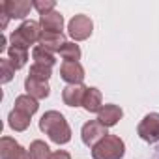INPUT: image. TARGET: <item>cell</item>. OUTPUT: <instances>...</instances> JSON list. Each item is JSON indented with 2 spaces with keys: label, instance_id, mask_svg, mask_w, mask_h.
<instances>
[{
  "label": "cell",
  "instance_id": "1",
  "mask_svg": "<svg viewBox=\"0 0 159 159\" xmlns=\"http://www.w3.org/2000/svg\"><path fill=\"white\" fill-rule=\"evenodd\" d=\"M39 129L45 135H49V139L56 144H67L71 140V129L58 111L45 112L39 120Z\"/></svg>",
  "mask_w": 159,
  "mask_h": 159
},
{
  "label": "cell",
  "instance_id": "2",
  "mask_svg": "<svg viewBox=\"0 0 159 159\" xmlns=\"http://www.w3.org/2000/svg\"><path fill=\"white\" fill-rule=\"evenodd\" d=\"M125 153V144L118 135H107L92 148L94 159H122Z\"/></svg>",
  "mask_w": 159,
  "mask_h": 159
},
{
  "label": "cell",
  "instance_id": "3",
  "mask_svg": "<svg viewBox=\"0 0 159 159\" xmlns=\"http://www.w3.org/2000/svg\"><path fill=\"white\" fill-rule=\"evenodd\" d=\"M39 36H41V25L36 23V21H25L17 30H13V34H11V45L28 51L30 45H34L36 41H39Z\"/></svg>",
  "mask_w": 159,
  "mask_h": 159
},
{
  "label": "cell",
  "instance_id": "4",
  "mask_svg": "<svg viewBox=\"0 0 159 159\" xmlns=\"http://www.w3.org/2000/svg\"><path fill=\"white\" fill-rule=\"evenodd\" d=\"M137 135L150 144L159 142V112L146 114L137 127Z\"/></svg>",
  "mask_w": 159,
  "mask_h": 159
},
{
  "label": "cell",
  "instance_id": "5",
  "mask_svg": "<svg viewBox=\"0 0 159 159\" xmlns=\"http://www.w3.org/2000/svg\"><path fill=\"white\" fill-rule=\"evenodd\" d=\"M92 30H94V23L88 15H75L67 25V32L75 41H83L90 38Z\"/></svg>",
  "mask_w": 159,
  "mask_h": 159
},
{
  "label": "cell",
  "instance_id": "6",
  "mask_svg": "<svg viewBox=\"0 0 159 159\" xmlns=\"http://www.w3.org/2000/svg\"><path fill=\"white\" fill-rule=\"evenodd\" d=\"M107 135H111L109 131H107V127L103 125V124H99L98 120H90V122H86L84 125H83V129H81V137H83V142L86 144V146H90V148H94L99 140H103Z\"/></svg>",
  "mask_w": 159,
  "mask_h": 159
},
{
  "label": "cell",
  "instance_id": "7",
  "mask_svg": "<svg viewBox=\"0 0 159 159\" xmlns=\"http://www.w3.org/2000/svg\"><path fill=\"white\" fill-rule=\"evenodd\" d=\"M0 157L2 159H32L28 150H25L19 142L10 137L0 139Z\"/></svg>",
  "mask_w": 159,
  "mask_h": 159
},
{
  "label": "cell",
  "instance_id": "8",
  "mask_svg": "<svg viewBox=\"0 0 159 159\" xmlns=\"http://www.w3.org/2000/svg\"><path fill=\"white\" fill-rule=\"evenodd\" d=\"M30 8H34V6L28 0H6V2L0 4V11L6 13L11 19H25L28 15Z\"/></svg>",
  "mask_w": 159,
  "mask_h": 159
},
{
  "label": "cell",
  "instance_id": "9",
  "mask_svg": "<svg viewBox=\"0 0 159 159\" xmlns=\"http://www.w3.org/2000/svg\"><path fill=\"white\" fill-rule=\"evenodd\" d=\"M60 77L69 84H83L84 67L81 66V62H64L60 66Z\"/></svg>",
  "mask_w": 159,
  "mask_h": 159
},
{
  "label": "cell",
  "instance_id": "10",
  "mask_svg": "<svg viewBox=\"0 0 159 159\" xmlns=\"http://www.w3.org/2000/svg\"><path fill=\"white\" fill-rule=\"evenodd\" d=\"M86 90L88 88L84 84H67L62 90V99L67 107H79V105H83Z\"/></svg>",
  "mask_w": 159,
  "mask_h": 159
},
{
  "label": "cell",
  "instance_id": "11",
  "mask_svg": "<svg viewBox=\"0 0 159 159\" xmlns=\"http://www.w3.org/2000/svg\"><path fill=\"white\" fill-rule=\"evenodd\" d=\"M39 25H41V30H43V32L62 34L64 17H62V13H58V11H49V13H43V15L39 17Z\"/></svg>",
  "mask_w": 159,
  "mask_h": 159
},
{
  "label": "cell",
  "instance_id": "12",
  "mask_svg": "<svg viewBox=\"0 0 159 159\" xmlns=\"http://www.w3.org/2000/svg\"><path fill=\"white\" fill-rule=\"evenodd\" d=\"M122 116H124V112L118 105H103V109L98 114V122L103 124L105 127H112L122 120Z\"/></svg>",
  "mask_w": 159,
  "mask_h": 159
},
{
  "label": "cell",
  "instance_id": "13",
  "mask_svg": "<svg viewBox=\"0 0 159 159\" xmlns=\"http://www.w3.org/2000/svg\"><path fill=\"white\" fill-rule=\"evenodd\" d=\"M25 90L28 96H32L34 99H45L49 98L51 94V88L45 81H36V79L32 77H26V81H25Z\"/></svg>",
  "mask_w": 159,
  "mask_h": 159
},
{
  "label": "cell",
  "instance_id": "14",
  "mask_svg": "<svg viewBox=\"0 0 159 159\" xmlns=\"http://www.w3.org/2000/svg\"><path fill=\"white\" fill-rule=\"evenodd\" d=\"M67 41H66V38H64V34H54V32H43L41 30V36H39V45L41 47H45L47 51H58L60 52V49L66 45Z\"/></svg>",
  "mask_w": 159,
  "mask_h": 159
},
{
  "label": "cell",
  "instance_id": "15",
  "mask_svg": "<svg viewBox=\"0 0 159 159\" xmlns=\"http://www.w3.org/2000/svg\"><path fill=\"white\" fill-rule=\"evenodd\" d=\"M83 107L88 111V112H98L103 109V98H101V92L98 88H88L86 94H84V99H83Z\"/></svg>",
  "mask_w": 159,
  "mask_h": 159
},
{
  "label": "cell",
  "instance_id": "16",
  "mask_svg": "<svg viewBox=\"0 0 159 159\" xmlns=\"http://www.w3.org/2000/svg\"><path fill=\"white\" fill-rule=\"evenodd\" d=\"M38 107H39V105H38V99H34V98H32V96H28V94L19 96V98L15 99V111L23 112V114H26V116L36 114Z\"/></svg>",
  "mask_w": 159,
  "mask_h": 159
},
{
  "label": "cell",
  "instance_id": "17",
  "mask_svg": "<svg viewBox=\"0 0 159 159\" xmlns=\"http://www.w3.org/2000/svg\"><path fill=\"white\" fill-rule=\"evenodd\" d=\"M30 118L32 116H26V114H23V112H19V111H11L10 112V116H8V124H10V127L11 129H15V131H25L28 125H30Z\"/></svg>",
  "mask_w": 159,
  "mask_h": 159
},
{
  "label": "cell",
  "instance_id": "18",
  "mask_svg": "<svg viewBox=\"0 0 159 159\" xmlns=\"http://www.w3.org/2000/svg\"><path fill=\"white\" fill-rule=\"evenodd\" d=\"M8 54H10V62H11V66L15 67V69H21V67H25V64H26V60H28V51L26 49H21V47H10L8 49Z\"/></svg>",
  "mask_w": 159,
  "mask_h": 159
},
{
  "label": "cell",
  "instance_id": "19",
  "mask_svg": "<svg viewBox=\"0 0 159 159\" xmlns=\"http://www.w3.org/2000/svg\"><path fill=\"white\" fill-rule=\"evenodd\" d=\"M32 58L36 60L34 64H41V66H49V67H52L54 66V54L51 52V51H47L45 47H41V45H38V47H34V51H32Z\"/></svg>",
  "mask_w": 159,
  "mask_h": 159
},
{
  "label": "cell",
  "instance_id": "20",
  "mask_svg": "<svg viewBox=\"0 0 159 159\" xmlns=\"http://www.w3.org/2000/svg\"><path fill=\"white\" fill-rule=\"evenodd\" d=\"M28 153L32 159H51V148L43 142V140H34L28 148Z\"/></svg>",
  "mask_w": 159,
  "mask_h": 159
},
{
  "label": "cell",
  "instance_id": "21",
  "mask_svg": "<svg viewBox=\"0 0 159 159\" xmlns=\"http://www.w3.org/2000/svg\"><path fill=\"white\" fill-rule=\"evenodd\" d=\"M60 56L64 58V62H79V58H81V49H79V45L67 41L60 49Z\"/></svg>",
  "mask_w": 159,
  "mask_h": 159
},
{
  "label": "cell",
  "instance_id": "22",
  "mask_svg": "<svg viewBox=\"0 0 159 159\" xmlns=\"http://www.w3.org/2000/svg\"><path fill=\"white\" fill-rule=\"evenodd\" d=\"M52 75V71H51V67L49 66H41V64H34L32 67H30V73H28V77H32V79H36V81H49V77Z\"/></svg>",
  "mask_w": 159,
  "mask_h": 159
},
{
  "label": "cell",
  "instance_id": "23",
  "mask_svg": "<svg viewBox=\"0 0 159 159\" xmlns=\"http://www.w3.org/2000/svg\"><path fill=\"white\" fill-rule=\"evenodd\" d=\"M0 67H2V83H10L11 81V77L15 73V67L11 66L10 58H0Z\"/></svg>",
  "mask_w": 159,
  "mask_h": 159
},
{
  "label": "cell",
  "instance_id": "24",
  "mask_svg": "<svg viewBox=\"0 0 159 159\" xmlns=\"http://www.w3.org/2000/svg\"><path fill=\"white\" fill-rule=\"evenodd\" d=\"M32 6L39 11V15H43V13H49V11H54V6H56V2L54 0H34L32 2Z\"/></svg>",
  "mask_w": 159,
  "mask_h": 159
},
{
  "label": "cell",
  "instance_id": "25",
  "mask_svg": "<svg viewBox=\"0 0 159 159\" xmlns=\"http://www.w3.org/2000/svg\"><path fill=\"white\" fill-rule=\"evenodd\" d=\"M51 159H71V155H69L66 150H58V152H54V153L51 155Z\"/></svg>",
  "mask_w": 159,
  "mask_h": 159
},
{
  "label": "cell",
  "instance_id": "26",
  "mask_svg": "<svg viewBox=\"0 0 159 159\" xmlns=\"http://www.w3.org/2000/svg\"><path fill=\"white\" fill-rule=\"evenodd\" d=\"M150 159H159V146L153 150V153H152V157H150Z\"/></svg>",
  "mask_w": 159,
  "mask_h": 159
}]
</instances>
